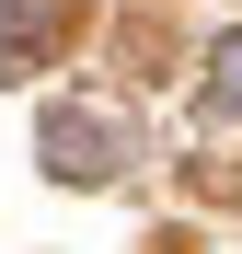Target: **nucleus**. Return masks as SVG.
Returning <instances> with one entry per match:
<instances>
[{"mask_svg":"<svg viewBox=\"0 0 242 254\" xmlns=\"http://www.w3.org/2000/svg\"><path fill=\"white\" fill-rule=\"evenodd\" d=\"M208 104H219V116H242V47L219 58V81H208Z\"/></svg>","mask_w":242,"mask_h":254,"instance_id":"nucleus-1","label":"nucleus"}]
</instances>
